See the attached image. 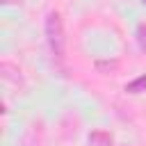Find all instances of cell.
<instances>
[{
	"label": "cell",
	"instance_id": "obj_1",
	"mask_svg": "<svg viewBox=\"0 0 146 146\" xmlns=\"http://www.w3.org/2000/svg\"><path fill=\"white\" fill-rule=\"evenodd\" d=\"M43 32H46V41H48V48L55 57H64V50H66V34H64V23H62V16L57 11H50L46 16V23H43Z\"/></svg>",
	"mask_w": 146,
	"mask_h": 146
},
{
	"label": "cell",
	"instance_id": "obj_2",
	"mask_svg": "<svg viewBox=\"0 0 146 146\" xmlns=\"http://www.w3.org/2000/svg\"><path fill=\"white\" fill-rule=\"evenodd\" d=\"M89 144L91 146H112L114 139L107 130H91L89 132Z\"/></svg>",
	"mask_w": 146,
	"mask_h": 146
},
{
	"label": "cell",
	"instance_id": "obj_3",
	"mask_svg": "<svg viewBox=\"0 0 146 146\" xmlns=\"http://www.w3.org/2000/svg\"><path fill=\"white\" fill-rule=\"evenodd\" d=\"M96 68H98V73L110 75V73H114V71L119 68V62H116V59H98V62H96Z\"/></svg>",
	"mask_w": 146,
	"mask_h": 146
},
{
	"label": "cell",
	"instance_id": "obj_4",
	"mask_svg": "<svg viewBox=\"0 0 146 146\" xmlns=\"http://www.w3.org/2000/svg\"><path fill=\"white\" fill-rule=\"evenodd\" d=\"M125 91L128 94H141V91H146V75H139L132 82H128L125 84Z\"/></svg>",
	"mask_w": 146,
	"mask_h": 146
},
{
	"label": "cell",
	"instance_id": "obj_5",
	"mask_svg": "<svg viewBox=\"0 0 146 146\" xmlns=\"http://www.w3.org/2000/svg\"><path fill=\"white\" fill-rule=\"evenodd\" d=\"M137 46L141 52H146V23L137 25Z\"/></svg>",
	"mask_w": 146,
	"mask_h": 146
},
{
	"label": "cell",
	"instance_id": "obj_6",
	"mask_svg": "<svg viewBox=\"0 0 146 146\" xmlns=\"http://www.w3.org/2000/svg\"><path fill=\"white\" fill-rule=\"evenodd\" d=\"M0 2H2V5H18L21 0H0Z\"/></svg>",
	"mask_w": 146,
	"mask_h": 146
},
{
	"label": "cell",
	"instance_id": "obj_7",
	"mask_svg": "<svg viewBox=\"0 0 146 146\" xmlns=\"http://www.w3.org/2000/svg\"><path fill=\"white\" fill-rule=\"evenodd\" d=\"M141 2H144V5H146V0H141Z\"/></svg>",
	"mask_w": 146,
	"mask_h": 146
}]
</instances>
